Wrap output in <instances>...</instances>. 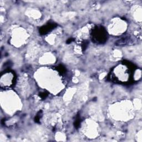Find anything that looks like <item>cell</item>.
Here are the masks:
<instances>
[{"label":"cell","instance_id":"cell-1","mask_svg":"<svg viewBox=\"0 0 142 142\" xmlns=\"http://www.w3.org/2000/svg\"><path fill=\"white\" fill-rule=\"evenodd\" d=\"M54 25L53 24H48L47 26H45L44 27H43L41 29L40 32L42 34H45L47 32H48L49 31L51 30H52V29L54 28Z\"/></svg>","mask_w":142,"mask_h":142}]
</instances>
